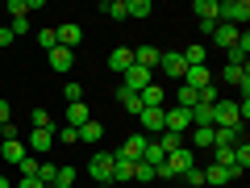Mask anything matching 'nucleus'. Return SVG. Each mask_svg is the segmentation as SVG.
I'll use <instances>...</instances> for the list:
<instances>
[{"instance_id": "obj_31", "label": "nucleus", "mask_w": 250, "mask_h": 188, "mask_svg": "<svg viewBox=\"0 0 250 188\" xmlns=\"http://www.w3.org/2000/svg\"><path fill=\"white\" fill-rule=\"evenodd\" d=\"M50 188H75V167H59L50 180Z\"/></svg>"}, {"instance_id": "obj_5", "label": "nucleus", "mask_w": 250, "mask_h": 188, "mask_svg": "<svg viewBox=\"0 0 250 188\" xmlns=\"http://www.w3.org/2000/svg\"><path fill=\"white\" fill-rule=\"evenodd\" d=\"M146 142H150V138H146V134H129V138H125V142L121 146H117V159H129V163H138V159H142V151H146Z\"/></svg>"}, {"instance_id": "obj_44", "label": "nucleus", "mask_w": 250, "mask_h": 188, "mask_svg": "<svg viewBox=\"0 0 250 188\" xmlns=\"http://www.w3.org/2000/svg\"><path fill=\"white\" fill-rule=\"evenodd\" d=\"M0 46H13V29L9 25H0Z\"/></svg>"}, {"instance_id": "obj_16", "label": "nucleus", "mask_w": 250, "mask_h": 188, "mask_svg": "<svg viewBox=\"0 0 250 188\" xmlns=\"http://www.w3.org/2000/svg\"><path fill=\"white\" fill-rule=\"evenodd\" d=\"M184 84H188V88H196V92H205L208 84H213V75H208V67H188V71H184Z\"/></svg>"}, {"instance_id": "obj_27", "label": "nucleus", "mask_w": 250, "mask_h": 188, "mask_svg": "<svg viewBox=\"0 0 250 188\" xmlns=\"http://www.w3.org/2000/svg\"><path fill=\"white\" fill-rule=\"evenodd\" d=\"M100 138H104V125H100V121H83L80 125V142H100Z\"/></svg>"}, {"instance_id": "obj_41", "label": "nucleus", "mask_w": 250, "mask_h": 188, "mask_svg": "<svg viewBox=\"0 0 250 188\" xmlns=\"http://www.w3.org/2000/svg\"><path fill=\"white\" fill-rule=\"evenodd\" d=\"M13 38H21V34H29V17H17V21H13Z\"/></svg>"}, {"instance_id": "obj_26", "label": "nucleus", "mask_w": 250, "mask_h": 188, "mask_svg": "<svg viewBox=\"0 0 250 188\" xmlns=\"http://www.w3.org/2000/svg\"><path fill=\"white\" fill-rule=\"evenodd\" d=\"M117 100H121L125 105V113H142V100H138V92H129V88H121V84H117Z\"/></svg>"}, {"instance_id": "obj_22", "label": "nucleus", "mask_w": 250, "mask_h": 188, "mask_svg": "<svg viewBox=\"0 0 250 188\" xmlns=\"http://www.w3.org/2000/svg\"><path fill=\"white\" fill-rule=\"evenodd\" d=\"M188 146H192V151H196V146L208 151V146H213V125H192V142Z\"/></svg>"}, {"instance_id": "obj_29", "label": "nucleus", "mask_w": 250, "mask_h": 188, "mask_svg": "<svg viewBox=\"0 0 250 188\" xmlns=\"http://www.w3.org/2000/svg\"><path fill=\"white\" fill-rule=\"evenodd\" d=\"M205 184H229V167H217V163H208V167H205Z\"/></svg>"}, {"instance_id": "obj_36", "label": "nucleus", "mask_w": 250, "mask_h": 188, "mask_svg": "<svg viewBox=\"0 0 250 188\" xmlns=\"http://www.w3.org/2000/svg\"><path fill=\"white\" fill-rule=\"evenodd\" d=\"M179 180H184V184H192V188H205V167H188Z\"/></svg>"}, {"instance_id": "obj_28", "label": "nucleus", "mask_w": 250, "mask_h": 188, "mask_svg": "<svg viewBox=\"0 0 250 188\" xmlns=\"http://www.w3.org/2000/svg\"><path fill=\"white\" fill-rule=\"evenodd\" d=\"M192 13H196L200 21H217V0H196V4H192Z\"/></svg>"}, {"instance_id": "obj_20", "label": "nucleus", "mask_w": 250, "mask_h": 188, "mask_svg": "<svg viewBox=\"0 0 250 188\" xmlns=\"http://www.w3.org/2000/svg\"><path fill=\"white\" fill-rule=\"evenodd\" d=\"M25 146H34L38 155H50V151H54V130H34Z\"/></svg>"}, {"instance_id": "obj_13", "label": "nucleus", "mask_w": 250, "mask_h": 188, "mask_svg": "<svg viewBox=\"0 0 250 188\" xmlns=\"http://www.w3.org/2000/svg\"><path fill=\"white\" fill-rule=\"evenodd\" d=\"M25 155H29V151H25V142H17V138H4V142H0V159L13 163V167H17Z\"/></svg>"}, {"instance_id": "obj_19", "label": "nucleus", "mask_w": 250, "mask_h": 188, "mask_svg": "<svg viewBox=\"0 0 250 188\" xmlns=\"http://www.w3.org/2000/svg\"><path fill=\"white\" fill-rule=\"evenodd\" d=\"M208 38H213L217 46H225V50H229V46L238 42V25H225V21H217V25H213V34H208Z\"/></svg>"}, {"instance_id": "obj_33", "label": "nucleus", "mask_w": 250, "mask_h": 188, "mask_svg": "<svg viewBox=\"0 0 250 188\" xmlns=\"http://www.w3.org/2000/svg\"><path fill=\"white\" fill-rule=\"evenodd\" d=\"M154 142L163 146V155H171V151H179V146H184V138H179V134H167V130H163V134L154 138Z\"/></svg>"}, {"instance_id": "obj_39", "label": "nucleus", "mask_w": 250, "mask_h": 188, "mask_svg": "<svg viewBox=\"0 0 250 188\" xmlns=\"http://www.w3.org/2000/svg\"><path fill=\"white\" fill-rule=\"evenodd\" d=\"M38 46H46V54H50L54 46H59V38H54V29H42V34H38Z\"/></svg>"}, {"instance_id": "obj_40", "label": "nucleus", "mask_w": 250, "mask_h": 188, "mask_svg": "<svg viewBox=\"0 0 250 188\" xmlns=\"http://www.w3.org/2000/svg\"><path fill=\"white\" fill-rule=\"evenodd\" d=\"M38 163H42V159H34V155H25V159H21L17 167H21V176H38Z\"/></svg>"}, {"instance_id": "obj_21", "label": "nucleus", "mask_w": 250, "mask_h": 188, "mask_svg": "<svg viewBox=\"0 0 250 188\" xmlns=\"http://www.w3.org/2000/svg\"><path fill=\"white\" fill-rule=\"evenodd\" d=\"M184 63L188 67H208V46H184Z\"/></svg>"}, {"instance_id": "obj_25", "label": "nucleus", "mask_w": 250, "mask_h": 188, "mask_svg": "<svg viewBox=\"0 0 250 188\" xmlns=\"http://www.w3.org/2000/svg\"><path fill=\"white\" fill-rule=\"evenodd\" d=\"M83 121H92L88 105H83V100H80V105H67V125H71V130H80Z\"/></svg>"}, {"instance_id": "obj_45", "label": "nucleus", "mask_w": 250, "mask_h": 188, "mask_svg": "<svg viewBox=\"0 0 250 188\" xmlns=\"http://www.w3.org/2000/svg\"><path fill=\"white\" fill-rule=\"evenodd\" d=\"M0 188H9V180H4V176H0Z\"/></svg>"}, {"instance_id": "obj_2", "label": "nucleus", "mask_w": 250, "mask_h": 188, "mask_svg": "<svg viewBox=\"0 0 250 188\" xmlns=\"http://www.w3.org/2000/svg\"><path fill=\"white\" fill-rule=\"evenodd\" d=\"M113 163H117L113 151H96V155L88 159V176L100 180V184H113Z\"/></svg>"}, {"instance_id": "obj_43", "label": "nucleus", "mask_w": 250, "mask_h": 188, "mask_svg": "<svg viewBox=\"0 0 250 188\" xmlns=\"http://www.w3.org/2000/svg\"><path fill=\"white\" fill-rule=\"evenodd\" d=\"M17 188H46V184H42L38 176H21V180H17Z\"/></svg>"}, {"instance_id": "obj_1", "label": "nucleus", "mask_w": 250, "mask_h": 188, "mask_svg": "<svg viewBox=\"0 0 250 188\" xmlns=\"http://www.w3.org/2000/svg\"><path fill=\"white\" fill-rule=\"evenodd\" d=\"M217 21L246 29V21H250V4H246V0H225V4H217Z\"/></svg>"}, {"instance_id": "obj_11", "label": "nucleus", "mask_w": 250, "mask_h": 188, "mask_svg": "<svg viewBox=\"0 0 250 188\" xmlns=\"http://www.w3.org/2000/svg\"><path fill=\"white\" fill-rule=\"evenodd\" d=\"M246 54H250V34L238 29V42L229 46V67H246Z\"/></svg>"}, {"instance_id": "obj_12", "label": "nucleus", "mask_w": 250, "mask_h": 188, "mask_svg": "<svg viewBox=\"0 0 250 188\" xmlns=\"http://www.w3.org/2000/svg\"><path fill=\"white\" fill-rule=\"evenodd\" d=\"M138 100H142V109H163V100H167V88H163V84H146V88L138 92Z\"/></svg>"}, {"instance_id": "obj_17", "label": "nucleus", "mask_w": 250, "mask_h": 188, "mask_svg": "<svg viewBox=\"0 0 250 188\" xmlns=\"http://www.w3.org/2000/svg\"><path fill=\"white\" fill-rule=\"evenodd\" d=\"M221 80H225V84H238V88H242V96L250 92V71H246V67H229V63H225Z\"/></svg>"}, {"instance_id": "obj_34", "label": "nucleus", "mask_w": 250, "mask_h": 188, "mask_svg": "<svg viewBox=\"0 0 250 188\" xmlns=\"http://www.w3.org/2000/svg\"><path fill=\"white\" fill-rule=\"evenodd\" d=\"M0 13H9V17L17 21V17H25V13H29V0H9V4H0Z\"/></svg>"}, {"instance_id": "obj_8", "label": "nucleus", "mask_w": 250, "mask_h": 188, "mask_svg": "<svg viewBox=\"0 0 250 188\" xmlns=\"http://www.w3.org/2000/svg\"><path fill=\"white\" fill-rule=\"evenodd\" d=\"M138 121H142V134L146 138H159L163 134V109H142Z\"/></svg>"}, {"instance_id": "obj_14", "label": "nucleus", "mask_w": 250, "mask_h": 188, "mask_svg": "<svg viewBox=\"0 0 250 188\" xmlns=\"http://www.w3.org/2000/svg\"><path fill=\"white\" fill-rule=\"evenodd\" d=\"M71 67H75V50L54 46V50H50V71H71Z\"/></svg>"}, {"instance_id": "obj_3", "label": "nucleus", "mask_w": 250, "mask_h": 188, "mask_svg": "<svg viewBox=\"0 0 250 188\" xmlns=\"http://www.w3.org/2000/svg\"><path fill=\"white\" fill-rule=\"evenodd\" d=\"M163 130H167V134H179L184 138L188 130H192V109H163Z\"/></svg>"}, {"instance_id": "obj_15", "label": "nucleus", "mask_w": 250, "mask_h": 188, "mask_svg": "<svg viewBox=\"0 0 250 188\" xmlns=\"http://www.w3.org/2000/svg\"><path fill=\"white\" fill-rule=\"evenodd\" d=\"M159 46H134V63L138 67H146V71H154V67H159Z\"/></svg>"}, {"instance_id": "obj_32", "label": "nucleus", "mask_w": 250, "mask_h": 188, "mask_svg": "<svg viewBox=\"0 0 250 188\" xmlns=\"http://www.w3.org/2000/svg\"><path fill=\"white\" fill-rule=\"evenodd\" d=\"M121 180H134V163H129V159H117L113 163V184H121Z\"/></svg>"}, {"instance_id": "obj_7", "label": "nucleus", "mask_w": 250, "mask_h": 188, "mask_svg": "<svg viewBox=\"0 0 250 188\" xmlns=\"http://www.w3.org/2000/svg\"><path fill=\"white\" fill-rule=\"evenodd\" d=\"M213 125H242V113L233 100H217L213 105Z\"/></svg>"}, {"instance_id": "obj_38", "label": "nucleus", "mask_w": 250, "mask_h": 188, "mask_svg": "<svg viewBox=\"0 0 250 188\" xmlns=\"http://www.w3.org/2000/svg\"><path fill=\"white\" fill-rule=\"evenodd\" d=\"M54 171H59V167H54L50 159H42V163H38V180H42L46 188H50V180H54Z\"/></svg>"}, {"instance_id": "obj_37", "label": "nucleus", "mask_w": 250, "mask_h": 188, "mask_svg": "<svg viewBox=\"0 0 250 188\" xmlns=\"http://www.w3.org/2000/svg\"><path fill=\"white\" fill-rule=\"evenodd\" d=\"M150 13H154L150 0H129V17H150Z\"/></svg>"}, {"instance_id": "obj_23", "label": "nucleus", "mask_w": 250, "mask_h": 188, "mask_svg": "<svg viewBox=\"0 0 250 188\" xmlns=\"http://www.w3.org/2000/svg\"><path fill=\"white\" fill-rule=\"evenodd\" d=\"M100 13H104V17H113V21H125V17H129V0H104V4H100Z\"/></svg>"}, {"instance_id": "obj_35", "label": "nucleus", "mask_w": 250, "mask_h": 188, "mask_svg": "<svg viewBox=\"0 0 250 188\" xmlns=\"http://www.w3.org/2000/svg\"><path fill=\"white\" fill-rule=\"evenodd\" d=\"M62 96H67V105H80V100H83V84H80V80H71L67 88H62Z\"/></svg>"}, {"instance_id": "obj_30", "label": "nucleus", "mask_w": 250, "mask_h": 188, "mask_svg": "<svg viewBox=\"0 0 250 188\" xmlns=\"http://www.w3.org/2000/svg\"><path fill=\"white\" fill-rule=\"evenodd\" d=\"M163 159H167V155H163V146H159V142L150 138V142H146V151H142V163H150V167H159Z\"/></svg>"}, {"instance_id": "obj_42", "label": "nucleus", "mask_w": 250, "mask_h": 188, "mask_svg": "<svg viewBox=\"0 0 250 188\" xmlns=\"http://www.w3.org/2000/svg\"><path fill=\"white\" fill-rule=\"evenodd\" d=\"M4 125H13V109H9V100H0V130Z\"/></svg>"}, {"instance_id": "obj_4", "label": "nucleus", "mask_w": 250, "mask_h": 188, "mask_svg": "<svg viewBox=\"0 0 250 188\" xmlns=\"http://www.w3.org/2000/svg\"><path fill=\"white\" fill-rule=\"evenodd\" d=\"M159 71L167 75V80H179V84H184V71H188L184 54H179V50H163V54H159Z\"/></svg>"}, {"instance_id": "obj_10", "label": "nucleus", "mask_w": 250, "mask_h": 188, "mask_svg": "<svg viewBox=\"0 0 250 188\" xmlns=\"http://www.w3.org/2000/svg\"><path fill=\"white\" fill-rule=\"evenodd\" d=\"M242 125H213V146H238Z\"/></svg>"}, {"instance_id": "obj_6", "label": "nucleus", "mask_w": 250, "mask_h": 188, "mask_svg": "<svg viewBox=\"0 0 250 188\" xmlns=\"http://www.w3.org/2000/svg\"><path fill=\"white\" fill-rule=\"evenodd\" d=\"M146 84H154V71H146V67H138V63L121 75V88H129V92H142Z\"/></svg>"}, {"instance_id": "obj_9", "label": "nucleus", "mask_w": 250, "mask_h": 188, "mask_svg": "<svg viewBox=\"0 0 250 188\" xmlns=\"http://www.w3.org/2000/svg\"><path fill=\"white\" fill-rule=\"evenodd\" d=\"M134 67V46H117L113 54H108V71H117V75H125Z\"/></svg>"}, {"instance_id": "obj_24", "label": "nucleus", "mask_w": 250, "mask_h": 188, "mask_svg": "<svg viewBox=\"0 0 250 188\" xmlns=\"http://www.w3.org/2000/svg\"><path fill=\"white\" fill-rule=\"evenodd\" d=\"M175 105H179V109H196V105H200V92L188 88V84H179V88H175Z\"/></svg>"}, {"instance_id": "obj_18", "label": "nucleus", "mask_w": 250, "mask_h": 188, "mask_svg": "<svg viewBox=\"0 0 250 188\" xmlns=\"http://www.w3.org/2000/svg\"><path fill=\"white\" fill-rule=\"evenodd\" d=\"M54 38H59V46L75 50V46L83 42V29H80V25H59V29H54Z\"/></svg>"}]
</instances>
